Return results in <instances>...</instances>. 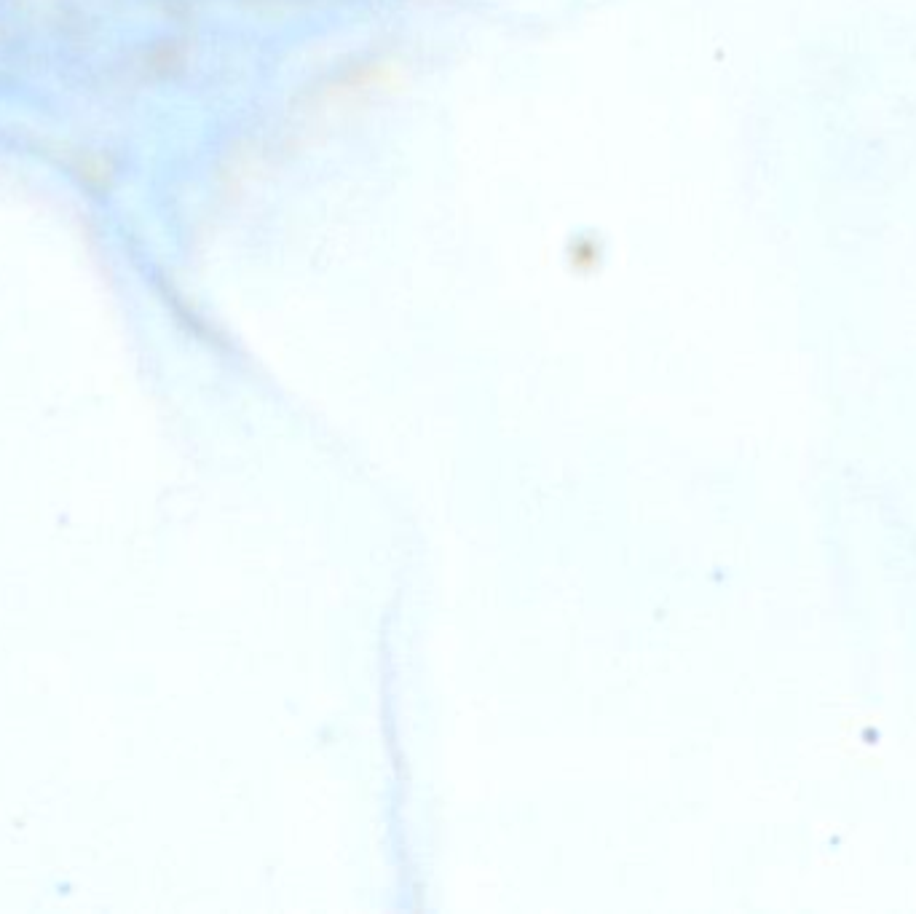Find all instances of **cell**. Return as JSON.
Instances as JSON below:
<instances>
[{
	"label": "cell",
	"mask_w": 916,
	"mask_h": 914,
	"mask_svg": "<svg viewBox=\"0 0 916 914\" xmlns=\"http://www.w3.org/2000/svg\"><path fill=\"white\" fill-rule=\"evenodd\" d=\"M73 172L89 191L108 193L110 183H113V161L100 156V153H78V156H75Z\"/></svg>",
	"instance_id": "obj_1"
}]
</instances>
